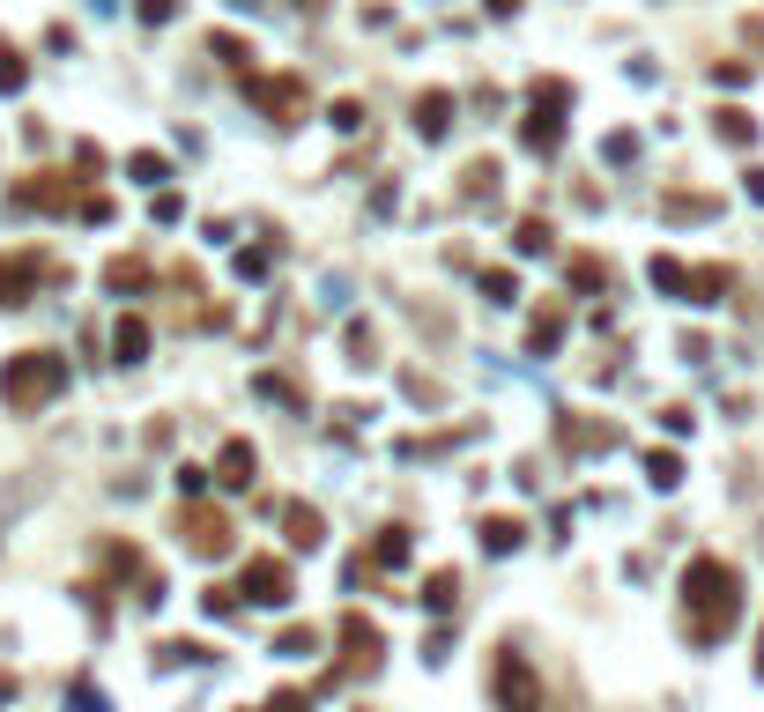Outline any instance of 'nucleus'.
I'll list each match as a JSON object with an SVG mask.
<instances>
[{
  "mask_svg": "<svg viewBox=\"0 0 764 712\" xmlns=\"http://www.w3.org/2000/svg\"><path fill=\"white\" fill-rule=\"evenodd\" d=\"M682 601H690V646H721L735 616H742V579H735V564L721 557H690V572H682Z\"/></svg>",
  "mask_w": 764,
  "mask_h": 712,
  "instance_id": "obj_1",
  "label": "nucleus"
},
{
  "mask_svg": "<svg viewBox=\"0 0 764 712\" xmlns=\"http://www.w3.org/2000/svg\"><path fill=\"white\" fill-rule=\"evenodd\" d=\"M67 394V357H52V349H23V357H8L0 364V401L15 409V416H38Z\"/></svg>",
  "mask_w": 764,
  "mask_h": 712,
  "instance_id": "obj_2",
  "label": "nucleus"
},
{
  "mask_svg": "<svg viewBox=\"0 0 764 712\" xmlns=\"http://www.w3.org/2000/svg\"><path fill=\"white\" fill-rule=\"evenodd\" d=\"M490 690H498L505 712H542V683H535V669H527L519 653H498V661H490Z\"/></svg>",
  "mask_w": 764,
  "mask_h": 712,
  "instance_id": "obj_3",
  "label": "nucleus"
},
{
  "mask_svg": "<svg viewBox=\"0 0 764 712\" xmlns=\"http://www.w3.org/2000/svg\"><path fill=\"white\" fill-rule=\"evenodd\" d=\"M238 594H246V601H260V609H283V601H290V564H283V557H246Z\"/></svg>",
  "mask_w": 764,
  "mask_h": 712,
  "instance_id": "obj_4",
  "label": "nucleus"
},
{
  "mask_svg": "<svg viewBox=\"0 0 764 712\" xmlns=\"http://www.w3.org/2000/svg\"><path fill=\"white\" fill-rule=\"evenodd\" d=\"M178 535H186L193 557H223V549H230V520H223V512H186Z\"/></svg>",
  "mask_w": 764,
  "mask_h": 712,
  "instance_id": "obj_5",
  "label": "nucleus"
},
{
  "mask_svg": "<svg viewBox=\"0 0 764 712\" xmlns=\"http://www.w3.org/2000/svg\"><path fill=\"white\" fill-rule=\"evenodd\" d=\"M253 97H260V112L283 120V126L304 112V83H298V75H267V83H253Z\"/></svg>",
  "mask_w": 764,
  "mask_h": 712,
  "instance_id": "obj_6",
  "label": "nucleus"
},
{
  "mask_svg": "<svg viewBox=\"0 0 764 712\" xmlns=\"http://www.w3.org/2000/svg\"><path fill=\"white\" fill-rule=\"evenodd\" d=\"M38 275H45V260H38V252H23V260H0V304H23Z\"/></svg>",
  "mask_w": 764,
  "mask_h": 712,
  "instance_id": "obj_7",
  "label": "nucleus"
},
{
  "mask_svg": "<svg viewBox=\"0 0 764 712\" xmlns=\"http://www.w3.org/2000/svg\"><path fill=\"white\" fill-rule=\"evenodd\" d=\"M253 467H260V453L246 446V438H230V446H223V461H215V483H223V490H246V483H253Z\"/></svg>",
  "mask_w": 764,
  "mask_h": 712,
  "instance_id": "obj_8",
  "label": "nucleus"
},
{
  "mask_svg": "<svg viewBox=\"0 0 764 712\" xmlns=\"http://www.w3.org/2000/svg\"><path fill=\"white\" fill-rule=\"evenodd\" d=\"M446 126H453V97H446V89H424V97H416V134L438 141Z\"/></svg>",
  "mask_w": 764,
  "mask_h": 712,
  "instance_id": "obj_9",
  "label": "nucleus"
},
{
  "mask_svg": "<svg viewBox=\"0 0 764 712\" xmlns=\"http://www.w3.org/2000/svg\"><path fill=\"white\" fill-rule=\"evenodd\" d=\"M283 527H290V549H320V542H327V520H320L312 504H290Z\"/></svg>",
  "mask_w": 764,
  "mask_h": 712,
  "instance_id": "obj_10",
  "label": "nucleus"
},
{
  "mask_svg": "<svg viewBox=\"0 0 764 712\" xmlns=\"http://www.w3.org/2000/svg\"><path fill=\"white\" fill-rule=\"evenodd\" d=\"M112 357H120V364H141V357H149V320H120V327H112Z\"/></svg>",
  "mask_w": 764,
  "mask_h": 712,
  "instance_id": "obj_11",
  "label": "nucleus"
},
{
  "mask_svg": "<svg viewBox=\"0 0 764 712\" xmlns=\"http://www.w3.org/2000/svg\"><path fill=\"white\" fill-rule=\"evenodd\" d=\"M727 297V267H698L690 275V304H721Z\"/></svg>",
  "mask_w": 764,
  "mask_h": 712,
  "instance_id": "obj_12",
  "label": "nucleus"
},
{
  "mask_svg": "<svg viewBox=\"0 0 764 712\" xmlns=\"http://www.w3.org/2000/svg\"><path fill=\"white\" fill-rule=\"evenodd\" d=\"M653 290L690 297V267H682V260H653Z\"/></svg>",
  "mask_w": 764,
  "mask_h": 712,
  "instance_id": "obj_13",
  "label": "nucleus"
},
{
  "mask_svg": "<svg viewBox=\"0 0 764 712\" xmlns=\"http://www.w3.org/2000/svg\"><path fill=\"white\" fill-rule=\"evenodd\" d=\"M424 609H430V616L453 609V572H430V579H424Z\"/></svg>",
  "mask_w": 764,
  "mask_h": 712,
  "instance_id": "obj_14",
  "label": "nucleus"
},
{
  "mask_svg": "<svg viewBox=\"0 0 764 712\" xmlns=\"http://www.w3.org/2000/svg\"><path fill=\"white\" fill-rule=\"evenodd\" d=\"M721 141H735V149H750V141H757V126H750V112H721Z\"/></svg>",
  "mask_w": 764,
  "mask_h": 712,
  "instance_id": "obj_15",
  "label": "nucleus"
},
{
  "mask_svg": "<svg viewBox=\"0 0 764 712\" xmlns=\"http://www.w3.org/2000/svg\"><path fill=\"white\" fill-rule=\"evenodd\" d=\"M512 246H519V252H550V223H542V215H527V223L512 230Z\"/></svg>",
  "mask_w": 764,
  "mask_h": 712,
  "instance_id": "obj_16",
  "label": "nucleus"
},
{
  "mask_svg": "<svg viewBox=\"0 0 764 712\" xmlns=\"http://www.w3.org/2000/svg\"><path fill=\"white\" fill-rule=\"evenodd\" d=\"M601 283H609V267H601L594 252H579L572 260V290H601Z\"/></svg>",
  "mask_w": 764,
  "mask_h": 712,
  "instance_id": "obj_17",
  "label": "nucleus"
},
{
  "mask_svg": "<svg viewBox=\"0 0 764 712\" xmlns=\"http://www.w3.org/2000/svg\"><path fill=\"white\" fill-rule=\"evenodd\" d=\"M341 646H356V653L372 661V653H379V630L364 624V616H349V624H341Z\"/></svg>",
  "mask_w": 764,
  "mask_h": 712,
  "instance_id": "obj_18",
  "label": "nucleus"
},
{
  "mask_svg": "<svg viewBox=\"0 0 764 712\" xmlns=\"http://www.w3.org/2000/svg\"><path fill=\"white\" fill-rule=\"evenodd\" d=\"M30 83V67H23V52H15V45L0 38V89H23Z\"/></svg>",
  "mask_w": 764,
  "mask_h": 712,
  "instance_id": "obj_19",
  "label": "nucleus"
},
{
  "mask_svg": "<svg viewBox=\"0 0 764 712\" xmlns=\"http://www.w3.org/2000/svg\"><path fill=\"white\" fill-rule=\"evenodd\" d=\"M104 283H112V290L127 297V290H141L149 275H141V260H112V267H104Z\"/></svg>",
  "mask_w": 764,
  "mask_h": 712,
  "instance_id": "obj_20",
  "label": "nucleus"
},
{
  "mask_svg": "<svg viewBox=\"0 0 764 712\" xmlns=\"http://www.w3.org/2000/svg\"><path fill=\"white\" fill-rule=\"evenodd\" d=\"M646 475H653L661 490H676V483H682V461H676V453H646Z\"/></svg>",
  "mask_w": 764,
  "mask_h": 712,
  "instance_id": "obj_21",
  "label": "nucleus"
},
{
  "mask_svg": "<svg viewBox=\"0 0 764 712\" xmlns=\"http://www.w3.org/2000/svg\"><path fill=\"white\" fill-rule=\"evenodd\" d=\"M483 542L498 549V557H505V549H519V520H483Z\"/></svg>",
  "mask_w": 764,
  "mask_h": 712,
  "instance_id": "obj_22",
  "label": "nucleus"
},
{
  "mask_svg": "<svg viewBox=\"0 0 764 712\" xmlns=\"http://www.w3.org/2000/svg\"><path fill=\"white\" fill-rule=\"evenodd\" d=\"M527 341H535V349H556V341H564V312H542V320L527 327Z\"/></svg>",
  "mask_w": 764,
  "mask_h": 712,
  "instance_id": "obj_23",
  "label": "nucleus"
},
{
  "mask_svg": "<svg viewBox=\"0 0 764 712\" xmlns=\"http://www.w3.org/2000/svg\"><path fill=\"white\" fill-rule=\"evenodd\" d=\"M275 653H290V661H312L320 653V630H283V646Z\"/></svg>",
  "mask_w": 764,
  "mask_h": 712,
  "instance_id": "obj_24",
  "label": "nucleus"
},
{
  "mask_svg": "<svg viewBox=\"0 0 764 712\" xmlns=\"http://www.w3.org/2000/svg\"><path fill=\"white\" fill-rule=\"evenodd\" d=\"M401 557H409V535H401V527H386V535H379V564H401Z\"/></svg>",
  "mask_w": 764,
  "mask_h": 712,
  "instance_id": "obj_25",
  "label": "nucleus"
},
{
  "mask_svg": "<svg viewBox=\"0 0 764 712\" xmlns=\"http://www.w3.org/2000/svg\"><path fill=\"white\" fill-rule=\"evenodd\" d=\"M483 290H490V304H512V275H505V267H490V275H483Z\"/></svg>",
  "mask_w": 764,
  "mask_h": 712,
  "instance_id": "obj_26",
  "label": "nucleus"
},
{
  "mask_svg": "<svg viewBox=\"0 0 764 712\" xmlns=\"http://www.w3.org/2000/svg\"><path fill=\"white\" fill-rule=\"evenodd\" d=\"M67 698H75V712H104V698H97V690H89V683H75V690H67Z\"/></svg>",
  "mask_w": 764,
  "mask_h": 712,
  "instance_id": "obj_27",
  "label": "nucleus"
},
{
  "mask_svg": "<svg viewBox=\"0 0 764 712\" xmlns=\"http://www.w3.org/2000/svg\"><path fill=\"white\" fill-rule=\"evenodd\" d=\"M171 15V0H141V23H164Z\"/></svg>",
  "mask_w": 764,
  "mask_h": 712,
  "instance_id": "obj_28",
  "label": "nucleus"
},
{
  "mask_svg": "<svg viewBox=\"0 0 764 712\" xmlns=\"http://www.w3.org/2000/svg\"><path fill=\"white\" fill-rule=\"evenodd\" d=\"M275 712H304V698H298V690H283V698H275Z\"/></svg>",
  "mask_w": 764,
  "mask_h": 712,
  "instance_id": "obj_29",
  "label": "nucleus"
},
{
  "mask_svg": "<svg viewBox=\"0 0 764 712\" xmlns=\"http://www.w3.org/2000/svg\"><path fill=\"white\" fill-rule=\"evenodd\" d=\"M490 8H498V15H512V8H519V0H490Z\"/></svg>",
  "mask_w": 764,
  "mask_h": 712,
  "instance_id": "obj_30",
  "label": "nucleus"
},
{
  "mask_svg": "<svg viewBox=\"0 0 764 712\" xmlns=\"http://www.w3.org/2000/svg\"><path fill=\"white\" fill-rule=\"evenodd\" d=\"M0 698H15V683H8V675H0Z\"/></svg>",
  "mask_w": 764,
  "mask_h": 712,
  "instance_id": "obj_31",
  "label": "nucleus"
}]
</instances>
